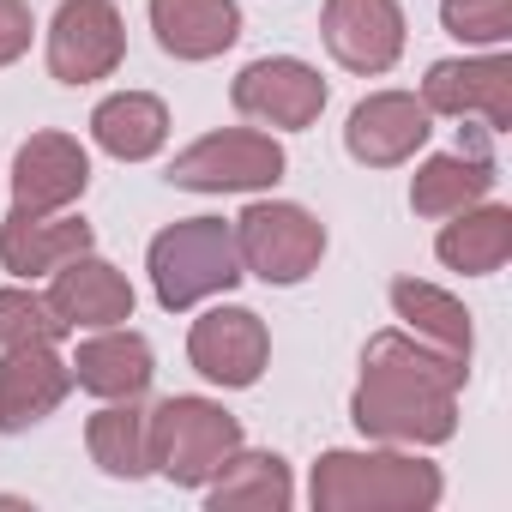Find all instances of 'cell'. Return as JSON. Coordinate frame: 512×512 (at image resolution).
Here are the masks:
<instances>
[{"instance_id":"obj_4","label":"cell","mask_w":512,"mask_h":512,"mask_svg":"<svg viewBox=\"0 0 512 512\" xmlns=\"http://www.w3.org/2000/svg\"><path fill=\"white\" fill-rule=\"evenodd\" d=\"M145 452H151V470L169 476L175 488H205L241 452V422L217 398L175 392L145 410Z\"/></svg>"},{"instance_id":"obj_25","label":"cell","mask_w":512,"mask_h":512,"mask_svg":"<svg viewBox=\"0 0 512 512\" xmlns=\"http://www.w3.org/2000/svg\"><path fill=\"white\" fill-rule=\"evenodd\" d=\"M446 37L470 49H506L512 43V0H440Z\"/></svg>"},{"instance_id":"obj_15","label":"cell","mask_w":512,"mask_h":512,"mask_svg":"<svg viewBox=\"0 0 512 512\" xmlns=\"http://www.w3.org/2000/svg\"><path fill=\"white\" fill-rule=\"evenodd\" d=\"M49 308L67 332H97V326H127L133 320V284L121 266H109L103 253H79L61 272H49Z\"/></svg>"},{"instance_id":"obj_14","label":"cell","mask_w":512,"mask_h":512,"mask_svg":"<svg viewBox=\"0 0 512 512\" xmlns=\"http://www.w3.org/2000/svg\"><path fill=\"white\" fill-rule=\"evenodd\" d=\"M91 187V151L73 133H31L13 157V211H67Z\"/></svg>"},{"instance_id":"obj_10","label":"cell","mask_w":512,"mask_h":512,"mask_svg":"<svg viewBox=\"0 0 512 512\" xmlns=\"http://www.w3.org/2000/svg\"><path fill=\"white\" fill-rule=\"evenodd\" d=\"M320 37H326V55L344 73L380 79V73L398 67L410 25H404L398 0H326L320 7Z\"/></svg>"},{"instance_id":"obj_19","label":"cell","mask_w":512,"mask_h":512,"mask_svg":"<svg viewBox=\"0 0 512 512\" xmlns=\"http://www.w3.org/2000/svg\"><path fill=\"white\" fill-rule=\"evenodd\" d=\"M157 49L175 61H217L241 43V7L235 0H151Z\"/></svg>"},{"instance_id":"obj_21","label":"cell","mask_w":512,"mask_h":512,"mask_svg":"<svg viewBox=\"0 0 512 512\" xmlns=\"http://www.w3.org/2000/svg\"><path fill=\"white\" fill-rule=\"evenodd\" d=\"M91 139L115 163H151L169 145V103L151 91H115L91 109Z\"/></svg>"},{"instance_id":"obj_1","label":"cell","mask_w":512,"mask_h":512,"mask_svg":"<svg viewBox=\"0 0 512 512\" xmlns=\"http://www.w3.org/2000/svg\"><path fill=\"white\" fill-rule=\"evenodd\" d=\"M464 380H470V362L440 356L404 326L374 332L362 350V380L350 392V422L374 446H410V452L446 446L458 434Z\"/></svg>"},{"instance_id":"obj_20","label":"cell","mask_w":512,"mask_h":512,"mask_svg":"<svg viewBox=\"0 0 512 512\" xmlns=\"http://www.w3.org/2000/svg\"><path fill=\"white\" fill-rule=\"evenodd\" d=\"M434 253L446 272H464V278H488L512 260V205H494V199H476L452 217H440V235H434Z\"/></svg>"},{"instance_id":"obj_17","label":"cell","mask_w":512,"mask_h":512,"mask_svg":"<svg viewBox=\"0 0 512 512\" xmlns=\"http://www.w3.org/2000/svg\"><path fill=\"white\" fill-rule=\"evenodd\" d=\"M494 181H500V169L488 157V127H482V133H464L458 151H440L410 175V211L416 217H452V211L488 199Z\"/></svg>"},{"instance_id":"obj_16","label":"cell","mask_w":512,"mask_h":512,"mask_svg":"<svg viewBox=\"0 0 512 512\" xmlns=\"http://www.w3.org/2000/svg\"><path fill=\"white\" fill-rule=\"evenodd\" d=\"M91 247H97V229L67 211H7V223H0V266L25 284L61 272Z\"/></svg>"},{"instance_id":"obj_2","label":"cell","mask_w":512,"mask_h":512,"mask_svg":"<svg viewBox=\"0 0 512 512\" xmlns=\"http://www.w3.org/2000/svg\"><path fill=\"white\" fill-rule=\"evenodd\" d=\"M440 494H446L440 464L416 458L410 446H368V452L332 446L308 476L314 512H434Z\"/></svg>"},{"instance_id":"obj_13","label":"cell","mask_w":512,"mask_h":512,"mask_svg":"<svg viewBox=\"0 0 512 512\" xmlns=\"http://www.w3.org/2000/svg\"><path fill=\"white\" fill-rule=\"evenodd\" d=\"M73 392V362L55 344H13L0 350V434H25L49 422Z\"/></svg>"},{"instance_id":"obj_26","label":"cell","mask_w":512,"mask_h":512,"mask_svg":"<svg viewBox=\"0 0 512 512\" xmlns=\"http://www.w3.org/2000/svg\"><path fill=\"white\" fill-rule=\"evenodd\" d=\"M67 326L55 320L49 296L37 290H0V350H13V344H61Z\"/></svg>"},{"instance_id":"obj_27","label":"cell","mask_w":512,"mask_h":512,"mask_svg":"<svg viewBox=\"0 0 512 512\" xmlns=\"http://www.w3.org/2000/svg\"><path fill=\"white\" fill-rule=\"evenodd\" d=\"M37 37V19H31V0H0V67H13Z\"/></svg>"},{"instance_id":"obj_24","label":"cell","mask_w":512,"mask_h":512,"mask_svg":"<svg viewBox=\"0 0 512 512\" xmlns=\"http://www.w3.org/2000/svg\"><path fill=\"white\" fill-rule=\"evenodd\" d=\"M85 452L103 476L115 482H139L151 476V452H145V410L139 398H109L91 422H85Z\"/></svg>"},{"instance_id":"obj_5","label":"cell","mask_w":512,"mask_h":512,"mask_svg":"<svg viewBox=\"0 0 512 512\" xmlns=\"http://www.w3.org/2000/svg\"><path fill=\"white\" fill-rule=\"evenodd\" d=\"M229 229H235L241 272L260 284H278V290L314 278L326 260V223L296 199H253Z\"/></svg>"},{"instance_id":"obj_9","label":"cell","mask_w":512,"mask_h":512,"mask_svg":"<svg viewBox=\"0 0 512 512\" xmlns=\"http://www.w3.org/2000/svg\"><path fill=\"white\" fill-rule=\"evenodd\" d=\"M127 61V25L115 0H61L49 19V73L61 85H97Z\"/></svg>"},{"instance_id":"obj_23","label":"cell","mask_w":512,"mask_h":512,"mask_svg":"<svg viewBox=\"0 0 512 512\" xmlns=\"http://www.w3.org/2000/svg\"><path fill=\"white\" fill-rule=\"evenodd\" d=\"M392 314L404 320V332H410V338L434 344L440 356L470 362V350H476L470 314H464V302H458V296H446L440 284H422V278H392Z\"/></svg>"},{"instance_id":"obj_22","label":"cell","mask_w":512,"mask_h":512,"mask_svg":"<svg viewBox=\"0 0 512 512\" xmlns=\"http://www.w3.org/2000/svg\"><path fill=\"white\" fill-rule=\"evenodd\" d=\"M296 500V482H290V464L278 452H235L211 482H205V506L211 512H290Z\"/></svg>"},{"instance_id":"obj_7","label":"cell","mask_w":512,"mask_h":512,"mask_svg":"<svg viewBox=\"0 0 512 512\" xmlns=\"http://www.w3.org/2000/svg\"><path fill=\"white\" fill-rule=\"evenodd\" d=\"M187 362H193L199 380H211L223 392H247V386H260V374L272 362V332H266V320L253 314V308L217 302V308H205L193 320Z\"/></svg>"},{"instance_id":"obj_3","label":"cell","mask_w":512,"mask_h":512,"mask_svg":"<svg viewBox=\"0 0 512 512\" xmlns=\"http://www.w3.org/2000/svg\"><path fill=\"white\" fill-rule=\"evenodd\" d=\"M145 272H151V296L163 314H187L211 296H229L247 278L235 253V229L223 217H181L157 229L145 247Z\"/></svg>"},{"instance_id":"obj_11","label":"cell","mask_w":512,"mask_h":512,"mask_svg":"<svg viewBox=\"0 0 512 512\" xmlns=\"http://www.w3.org/2000/svg\"><path fill=\"white\" fill-rule=\"evenodd\" d=\"M422 109L428 115H482L488 133H512V55H464V61H434L422 79Z\"/></svg>"},{"instance_id":"obj_6","label":"cell","mask_w":512,"mask_h":512,"mask_svg":"<svg viewBox=\"0 0 512 512\" xmlns=\"http://www.w3.org/2000/svg\"><path fill=\"white\" fill-rule=\"evenodd\" d=\"M290 169L284 145L260 127H217L205 139H193L187 151H175L169 181L187 193H266L278 187Z\"/></svg>"},{"instance_id":"obj_12","label":"cell","mask_w":512,"mask_h":512,"mask_svg":"<svg viewBox=\"0 0 512 512\" xmlns=\"http://www.w3.org/2000/svg\"><path fill=\"white\" fill-rule=\"evenodd\" d=\"M434 139V115L422 109L416 91H374L350 109L344 121V151L362 169H398Z\"/></svg>"},{"instance_id":"obj_8","label":"cell","mask_w":512,"mask_h":512,"mask_svg":"<svg viewBox=\"0 0 512 512\" xmlns=\"http://www.w3.org/2000/svg\"><path fill=\"white\" fill-rule=\"evenodd\" d=\"M326 97L332 91H326L320 67H308L296 55H260V61H247L235 73V85H229L235 115L260 121V127H284V133L314 127L320 109H326Z\"/></svg>"},{"instance_id":"obj_18","label":"cell","mask_w":512,"mask_h":512,"mask_svg":"<svg viewBox=\"0 0 512 512\" xmlns=\"http://www.w3.org/2000/svg\"><path fill=\"white\" fill-rule=\"evenodd\" d=\"M151 380H157V356H151V344L139 338V332H127V326H97L85 344H79V356H73V386H85L91 398H145L151 392Z\"/></svg>"}]
</instances>
